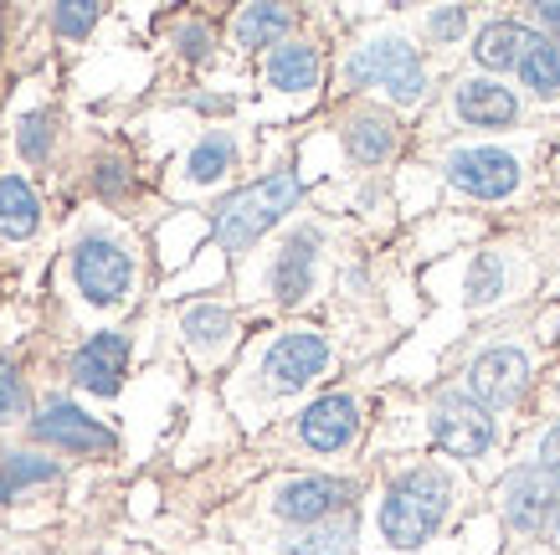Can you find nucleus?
I'll return each instance as SVG.
<instances>
[{
	"label": "nucleus",
	"mask_w": 560,
	"mask_h": 555,
	"mask_svg": "<svg viewBox=\"0 0 560 555\" xmlns=\"http://www.w3.org/2000/svg\"><path fill=\"white\" fill-rule=\"evenodd\" d=\"M350 545H355V520L340 514V520L308 524L304 535L283 545V555H350Z\"/></svg>",
	"instance_id": "nucleus-18"
},
{
	"label": "nucleus",
	"mask_w": 560,
	"mask_h": 555,
	"mask_svg": "<svg viewBox=\"0 0 560 555\" xmlns=\"http://www.w3.org/2000/svg\"><path fill=\"white\" fill-rule=\"evenodd\" d=\"M453 484L442 469H411L390 484L386 505H381V535L390 545H422L447 514Z\"/></svg>",
	"instance_id": "nucleus-1"
},
{
	"label": "nucleus",
	"mask_w": 560,
	"mask_h": 555,
	"mask_svg": "<svg viewBox=\"0 0 560 555\" xmlns=\"http://www.w3.org/2000/svg\"><path fill=\"white\" fill-rule=\"evenodd\" d=\"M540 469L560 478V427H550V432H545V442H540Z\"/></svg>",
	"instance_id": "nucleus-30"
},
{
	"label": "nucleus",
	"mask_w": 560,
	"mask_h": 555,
	"mask_svg": "<svg viewBox=\"0 0 560 555\" xmlns=\"http://www.w3.org/2000/svg\"><path fill=\"white\" fill-rule=\"evenodd\" d=\"M0 232L5 236H32L36 232V196L32 185L5 175L0 181Z\"/></svg>",
	"instance_id": "nucleus-20"
},
{
	"label": "nucleus",
	"mask_w": 560,
	"mask_h": 555,
	"mask_svg": "<svg viewBox=\"0 0 560 555\" xmlns=\"http://www.w3.org/2000/svg\"><path fill=\"white\" fill-rule=\"evenodd\" d=\"M529 381V366L520 350H489L478 355L474 370H468V391H474L478 406H510Z\"/></svg>",
	"instance_id": "nucleus-9"
},
{
	"label": "nucleus",
	"mask_w": 560,
	"mask_h": 555,
	"mask_svg": "<svg viewBox=\"0 0 560 555\" xmlns=\"http://www.w3.org/2000/svg\"><path fill=\"white\" fill-rule=\"evenodd\" d=\"M355 427H360V412H355L350 396H319V402L299 417L304 442L308 448H319V453H340L345 442L355 438Z\"/></svg>",
	"instance_id": "nucleus-12"
},
{
	"label": "nucleus",
	"mask_w": 560,
	"mask_h": 555,
	"mask_svg": "<svg viewBox=\"0 0 560 555\" xmlns=\"http://www.w3.org/2000/svg\"><path fill=\"white\" fill-rule=\"evenodd\" d=\"M124 360H129L124 335L88 339L83 350H78V360H72V381L88 391H98V396H114V391H119V375H124Z\"/></svg>",
	"instance_id": "nucleus-13"
},
{
	"label": "nucleus",
	"mask_w": 560,
	"mask_h": 555,
	"mask_svg": "<svg viewBox=\"0 0 560 555\" xmlns=\"http://www.w3.org/2000/svg\"><path fill=\"white\" fill-rule=\"evenodd\" d=\"M47 144H51V124L47 118H26V124H21V154H26V160H42Z\"/></svg>",
	"instance_id": "nucleus-29"
},
{
	"label": "nucleus",
	"mask_w": 560,
	"mask_h": 555,
	"mask_svg": "<svg viewBox=\"0 0 560 555\" xmlns=\"http://www.w3.org/2000/svg\"><path fill=\"white\" fill-rule=\"evenodd\" d=\"M21 412H26V386H21L16 366H5V360H0V421L21 417Z\"/></svg>",
	"instance_id": "nucleus-27"
},
{
	"label": "nucleus",
	"mask_w": 560,
	"mask_h": 555,
	"mask_svg": "<svg viewBox=\"0 0 560 555\" xmlns=\"http://www.w3.org/2000/svg\"><path fill=\"white\" fill-rule=\"evenodd\" d=\"M540 21L550 26V32H560V0H550V5H540Z\"/></svg>",
	"instance_id": "nucleus-32"
},
{
	"label": "nucleus",
	"mask_w": 560,
	"mask_h": 555,
	"mask_svg": "<svg viewBox=\"0 0 560 555\" xmlns=\"http://www.w3.org/2000/svg\"><path fill=\"white\" fill-rule=\"evenodd\" d=\"M355 488L340 484V478H293V484L278 488V514L293 524H319V520H335V509L350 505Z\"/></svg>",
	"instance_id": "nucleus-8"
},
{
	"label": "nucleus",
	"mask_w": 560,
	"mask_h": 555,
	"mask_svg": "<svg viewBox=\"0 0 560 555\" xmlns=\"http://www.w3.org/2000/svg\"><path fill=\"white\" fill-rule=\"evenodd\" d=\"M350 78L355 83H381L390 88V99L396 103H417L422 99V68H417V51L407 47V42H371V47H360L355 57H350Z\"/></svg>",
	"instance_id": "nucleus-3"
},
{
	"label": "nucleus",
	"mask_w": 560,
	"mask_h": 555,
	"mask_svg": "<svg viewBox=\"0 0 560 555\" xmlns=\"http://www.w3.org/2000/svg\"><path fill=\"white\" fill-rule=\"evenodd\" d=\"M499 505H504V520L514 530H545V524L560 520V478L545 473L540 463L529 469H514L499 488Z\"/></svg>",
	"instance_id": "nucleus-4"
},
{
	"label": "nucleus",
	"mask_w": 560,
	"mask_h": 555,
	"mask_svg": "<svg viewBox=\"0 0 560 555\" xmlns=\"http://www.w3.org/2000/svg\"><path fill=\"white\" fill-rule=\"evenodd\" d=\"M556 530H560V520H556Z\"/></svg>",
	"instance_id": "nucleus-34"
},
{
	"label": "nucleus",
	"mask_w": 560,
	"mask_h": 555,
	"mask_svg": "<svg viewBox=\"0 0 560 555\" xmlns=\"http://www.w3.org/2000/svg\"><path fill=\"white\" fill-rule=\"evenodd\" d=\"M453 103H458V114L468 118V124H478V129H499V124H510V118L520 114V103H514L510 88L489 83V78H468V83H458Z\"/></svg>",
	"instance_id": "nucleus-14"
},
{
	"label": "nucleus",
	"mask_w": 560,
	"mask_h": 555,
	"mask_svg": "<svg viewBox=\"0 0 560 555\" xmlns=\"http://www.w3.org/2000/svg\"><path fill=\"white\" fill-rule=\"evenodd\" d=\"M432 32H438V36H458L463 32V11H458V5L438 11V16H432Z\"/></svg>",
	"instance_id": "nucleus-31"
},
{
	"label": "nucleus",
	"mask_w": 560,
	"mask_h": 555,
	"mask_svg": "<svg viewBox=\"0 0 560 555\" xmlns=\"http://www.w3.org/2000/svg\"><path fill=\"white\" fill-rule=\"evenodd\" d=\"M447 175L458 190L478 196V201H499L520 185V160L504 150H458L447 160Z\"/></svg>",
	"instance_id": "nucleus-6"
},
{
	"label": "nucleus",
	"mask_w": 560,
	"mask_h": 555,
	"mask_svg": "<svg viewBox=\"0 0 560 555\" xmlns=\"http://www.w3.org/2000/svg\"><path fill=\"white\" fill-rule=\"evenodd\" d=\"M268 78H272V88L304 93V88H314V78H319V57H314V47H304V42H283V47L272 51Z\"/></svg>",
	"instance_id": "nucleus-17"
},
{
	"label": "nucleus",
	"mask_w": 560,
	"mask_h": 555,
	"mask_svg": "<svg viewBox=\"0 0 560 555\" xmlns=\"http://www.w3.org/2000/svg\"><path fill=\"white\" fill-rule=\"evenodd\" d=\"M51 473H57V463H47V458H0V499H11L26 484H42Z\"/></svg>",
	"instance_id": "nucleus-25"
},
{
	"label": "nucleus",
	"mask_w": 560,
	"mask_h": 555,
	"mask_svg": "<svg viewBox=\"0 0 560 555\" xmlns=\"http://www.w3.org/2000/svg\"><path fill=\"white\" fill-rule=\"evenodd\" d=\"M520 72H525V83L535 88L540 99L560 93V42H550V36H535V47L525 51Z\"/></svg>",
	"instance_id": "nucleus-22"
},
{
	"label": "nucleus",
	"mask_w": 560,
	"mask_h": 555,
	"mask_svg": "<svg viewBox=\"0 0 560 555\" xmlns=\"http://www.w3.org/2000/svg\"><path fill=\"white\" fill-rule=\"evenodd\" d=\"M324 360H329V345H324L319 335H308V329H293V335H283L278 345H272L268 375H272V386L278 391H299L319 375Z\"/></svg>",
	"instance_id": "nucleus-11"
},
{
	"label": "nucleus",
	"mask_w": 560,
	"mask_h": 555,
	"mask_svg": "<svg viewBox=\"0 0 560 555\" xmlns=\"http://www.w3.org/2000/svg\"><path fill=\"white\" fill-rule=\"evenodd\" d=\"M314 247H319V236L314 232H299L283 247V257H278V268H272V288H278V299L293 303L308 293V278H314Z\"/></svg>",
	"instance_id": "nucleus-16"
},
{
	"label": "nucleus",
	"mask_w": 560,
	"mask_h": 555,
	"mask_svg": "<svg viewBox=\"0 0 560 555\" xmlns=\"http://www.w3.org/2000/svg\"><path fill=\"white\" fill-rule=\"evenodd\" d=\"M232 139L226 135H211V139H201V144H196V154H190V181L196 185H211V181H221V175H226V170H232Z\"/></svg>",
	"instance_id": "nucleus-24"
},
{
	"label": "nucleus",
	"mask_w": 560,
	"mask_h": 555,
	"mask_svg": "<svg viewBox=\"0 0 560 555\" xmlns=\"http://www.w3.org/2000/svg\"><path fill=\"white\" fill-rule=\"evenodd\" d=\"M432 438L458 458L489 453V442H493L489 406H478L474 396H442L438 412H432Z\"/></svg>",
	"instance_id": "nucleus-5"
},
{
	"label": "nucleus",
	"mask_w": 560,
	"mask_h": 555,
	"mask_svg": "<svg viewBox=\"0 0 560 555\" xmlns=\"http://www.w3.org/2000/svg\"><path fill=\"white\" fill-rule=\"evenodd\" d=\"M51 26H57L62 36H83L88 26H93V5H83V0H68V5H57Z\"/></svg>",
	"instance_id": "nucleus-28"
},
{
	"label": "nucleus",
	"mask_w": 560,
	"mask_h": 555,
	"mask_svg": "<svg viewBox=\"0 0 560 555\" xmlns=\"http://www.w3.org/2000/svg\"><path fill=\"white\" fill-rule=\"evenodd\" d=\"M529 47H535V36H529L520 21H493V26H483V32H478L474 57L483 62V68L504 72V68H520Z\"/></svg>",
	"instance_id": "nucleus-15"
},
{
	"label": "nucleus",
	"mask_w": 560,
	"mask_h": 555,
	"mask_svg": "<svg viewBox=\"0 0 560 555\" xmlns=\"http://www.w3.org/2000/svg\"><path fill=\"white\" fill-rule=\"evenodd\" d=\"M32 432L42 442H51V448H72V453H114V432L98 427V421H88L83 412L68 402H57L51 412H42V417L32 421Z\"/></svg>",
	"instance_id": "nucleus-10"
},
{
	"label": "nucleus",
	"mask_w": 560,
	"mask_h": 555,
	"mask_svg": "<svg viewBox=\"0 0 560 555\" xmlns=\"http://www.w3.org/2000/svg\"><path fill=\"white\" fill-rule=\"evenodd\" d=\"M186 51H190V57H201V51H206V36L201 32H186Z\"/></svg>",
	"instance_id": "nucleus-33"
},
{
	"label": "nucleus",
	"mask_w": 560,
	"mask_h": 555,
	"mask_svg": "<svg viewBox=\"0 0 560 555\" xmlns=\"http://www.w3.org/2000/svg\"><path fill=\"white\" fill-rule=\"evenodd\" d=\"M289 26H293L289 5H247L237 21V42L242 47H268V42H278Z\"/></svg>",
	"instance_id": "nucleus-21"
},
{
	"label": "nucleus",
	"mask_w": 560,
	"mask_h": 555,
	"mask_svg": "<svg viewBox=\"0 0 560 555\" xmlns=\"http://www.w3.org/2000/svg\"><path fill=\"white\" fill-rule=\"evenodd\" d=\"M186 335L196 339V345H211V350H217V345H226V339H232V314H226V309H221V303H196V309H186Z\"/></svg>",
	"instance_id": "nucleus-23"
},
{
	"label": "nucleus",
	"mask_w": 560,
	"mask_h": 555,
	"mask_svg": "<svg viewBox=\"0 0 560 555\" xmlns=\"http://www.w3.org/2000/svg\"><path fill=\"white\" fill-rule=\"evenodd\" d=\"M293 201H299V181H293V170H278V175H268V181L247 185V190H237V196L217 211V242L226 247V253L253 247L257 236L268 232L283 211H293Z\"/></svg>",
	"instance_id": "nucleus-2"
},
{
	"label": "nucleus",
	"mask_w": 560,
	"mask_h": 555,
	"mask_svg": "<svg viewBox=\"0 0 560 555\" xmlns=\"http://www.w3.org/2000/svg\"><path fill=\"white\" fill-rule=\"evenodd\" d=\"M499 288H504V268H499V257H493V253H483L474 263V273H468V299H474V303H489Z\"/></svg>",
	"instance_id": "nucleus-26"
},
{
	"label": "nucleus",
	"mask_w": 560,
	"mask_h": 555,
	"mask_svg": "<svg viewBox=\"0 0 560 555\" xmlns=\"http://www.w3.org/2000/svg\"><path fill=\"white\" fill-rule=\"evenodd\" d=\"M345 144H350V154L355 160H365V165H375V160H386L390 150H396V124L381 114H360L350 129H345Z\"/></svg>",
	"instance_id": "nucleus-19"
},
{
	"label": "nucleus",
	"mask_w": 560,
	"mask_h": 555,
	"mask_svg": "<svg viewBox=\"0 0 560 555\" xmlns=\"http://www.w3.org/2000/svg\"><path fill=\"white\" fill-rule=\"evenodd\" d=\"M72 268H78V288H83L93 303H119L124 288H129V257L114 247V242H83L78 257H72Z\"/></svg>",
	"instance_id": "nucleus-7"
}]
</instances>
